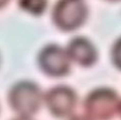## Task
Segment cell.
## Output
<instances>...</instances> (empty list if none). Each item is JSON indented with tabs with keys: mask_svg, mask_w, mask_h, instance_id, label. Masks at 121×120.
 <instances>
[{
	"mask_svg": "<svg viewBox=\"0 0 121 120\" xmlns=\"http://www.w3.org/2000/svg\"><path fill=\"white\" fill-rule=\"evenodd\" d=\"M45 105L56 117L65 118L73 113L78 97L73 89L67 86H56L50 89L43 97Z\"/></svg>",
	"mask_w": 121,
	"mask_h": 120,
	"instance_id": "cell-5",
	"label": "cell"
},
{
	"mask_svg": "<svg viewBox=\"0 0 121 120\" xmlns=\"http://www.w3.org/2000/svg\"><path fill=\"white\" fill-rule=\"evenodd\" d=\"M10 107L19 115L30 116L39 109L43 94L33 82L21 81L12 86L8 94Z\"/></svg>",
	"mask_w": 121,
	"mask_h": 120,
	"instance_id": "cell-1",
	"label": "cell"
},
{
	"mask_svg": "<svg viewBox=\"0 0 121 120\" xmlns=\"http://www.w3.org/2000/svg\"><path fill=\"white\" fill-rule=\"evenodd\" d=\"M88 10L84 0H59L52 10V20L64 31L79 28L86 21Z\"/></svg>",
	"mask_w": 121,
	"mask_h": 120,
	"instance_id": "cell-3",
	"label": "cell"
},
{
	"mask_svg": "<svg viewBox=\"0 0 121 120\" xmlns=\"http://www.w3.org/2000/svg\"><path fill=\"white\" fill-rule=\"evenodd\" d=\"M12 120H32L31 118H30V116H23V115H19L18 117L14 118Z\"/></svg>",
	"mask_w": 121,
	"mask_h": 120,
	"instance_id": "cell-10",
	"label": "cell"
},
{
	"mask_svg": "<svg viewBox=\"0 0 121 120\" xmlns=\"http://www.w3.org/2000/svg\"><path fill=\"white\" fill-rule=\"evenodd\" d=\"M10 0H0V8H2V7H4L7 3H8Z\"/></svg>",
	"mask_w": 121,
	"mask_h": 120,
	"instance_id": "cell-11",
	"label": "cell"
},
{
	"mask_svg": "<svg viewBox=\"0 0 121 120\" xmlns=\"http://www.w3.org/2000/svg\"><path fill=\"white\" fill-rule=\"evenodd\" d=\"M119 98L110 88H98L84 100L86 115L93 120H110L118 112Z\"/></svg>",
	"mask_w": 121,
	"mask_h": 120,
	"instance_id": "cell-2",
	"label": "cell"
},
{
	"mask_svg": "<svg viewBox=\"0 0 121 120\" xmlns=\"http://www.w3.org/2000/svg\"><path fill=\"white\" fill-rule=\"evenodd\" d=\"M111 59L116 68L121 70V36L113 44L111 51Z\"/></svg>",
	"mask_w": 121,
	"mask_h": 120,
	"instance_id": "cell-8",
	"label": "cell"
},
{
	"mask_svg": "<svg viewBox=\"0 0 121 120\" xmlns=\"http://www.w3.org/2000/svg\"><path fill=\"white\" fill-rule=\"evenodd\" d=\"M67 52L71 61L83 67H90L96 62L97 51L93 43L86 37L78 36L68 44Z\"/></svg>",
	"mask_w": 121,
	"mask_h": 120,
	"instance_id": "cell-6",
	"label": "cell"
},
{
	"mask_svg": "<svg viewBox=\"0 0 121 120\" xmlns=\"http://www.w3.org/2000/svg\"><path fill=\"white\" fill-rule=\"evenodd\" d=\"M39 65L48 76L63 77L70 72L71 59L65 48L58 44H48L39 55Z\"/></svg>",
	"mask_w": 121,
	"mask_h": 120,
	"instance_id": "cell-4",
	"label": "cell"
},
{
	"mask_svg": "<svg viewBox=\"0 0 121 120\" xmlns=\"http://www.w3.org/2000/svg\"><path fill=\"white\" fill-rule=\"evenodd\" d=\"M118 112H119V114H120V116H121V101H120L119 106H118Z\"/></svg>",
	"mask_w": 121,
	"mask_h": 120,
	"instance_id": "cell-12",
	"label": "cell"
},
{
	"mask_svg": "<svg viewBox=\"0 0 121 120\" xmlns=\"http://www.w3.org/2000/svg\"><path fill=\"white\" fill-rule=\"evenodd\" d=\"M69 120H93L92 118H90L89 116H81V115H79V116H73V117H71Z\"/></svg>",
	"mask_w": 121,
	"mask_h": 120,
	"instance_id": "cell-9",
	"label": "cell"
},
{
	"mask_svg": "<svg viewBox=\"0 0 121 120\" xmlns=\"http://www.w3.org/2000/svg\"><path fill=\"white\" fill-rule=\"evenodd\" d=\"M110 1H117V0H110Z\"/></svg>",
	"mask_w": 121,
	"mask_h": 120,
	"instance_id": "cell-13",
	"label": "cell"
},
{
	"mask_svg": "<svg viewBox=\"0 0 121 120\" xmlns=\"http://www.w3.org/2000/svg\"><path fill=\"white\" fill-rule=\"evenodd\" d=\"M19 7L33 15H40L47 9L48 0H19Z\"/></svg>",
	"mask_w": 121,
	"mask_h": 120,
	"instance_id": "cell-7",
	"label": "cell"
}]
</instances>
